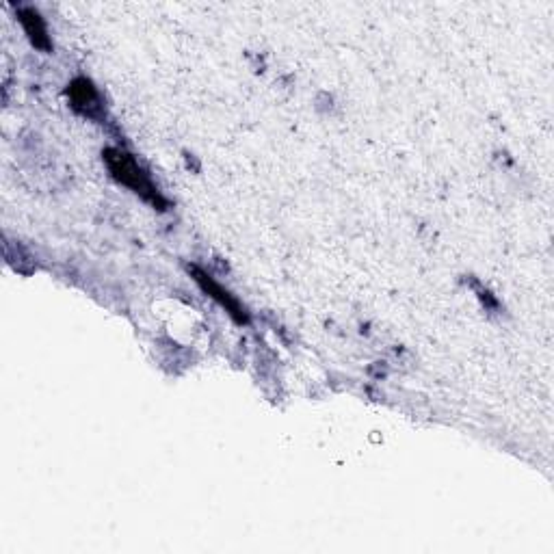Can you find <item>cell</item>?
<instances>
[{"mask_svg":"<svg viewBox=\"0 0 554 554\" xmlns=\"http://www.w3.org/2000/svg\"><path fill=\"white\" fill-rule=\"evenodd\" d=\"M102 158H104V163H107L113 180L124 184L126 189L139 195L143 202L152 204L158 210H165L169 206V202L161 195V191L156 189V184L152 182L148 171L141 167V163L133 154L122 148H107L102 152Z\"/></svg>","mask_w":554,"mask_h":554,"instance_id":"1","label":"cell"},{"mask_svg":"<svg viewBox=\"0 0 554 554\" xmlns=\"http://www.w3.org/2000/svg\"><path fill=\"white\" fill-rule=\"evenodd\" d=\"M65 96L70 100V107L78 113L87 117L91 122L104 124L107 120V111H104V102L98 87L94 85V81L87 76H76L74 81L65 89Z\"/></svg>","mask_w":554,"mask_h":554,"instance_id":"2","label":"cell"},{"mask_svg":"<svg viewBox=\"0 0 554 554\" xmlns=\"http://www.w3.org/2000/svg\"><path fill=\"white\" fill-rule=\"evenodd\" d=\"M187 269H189L191 277L195 280V284L200 286L210 299L217 301L219 306L232 316V321H234V323H239V325H247V323H249V314H247L245 306H243V303H241L239 299H236V297L230 293L228 288H223V286L215 280L213 275H208V273L202 271L200 267L189 265Z\"/></svg>","mask_w":554,"mask_h":554,"instance_id":"3","label":"cell"},{"mask_svg":"<svg viewBox=\"0 0 554 554\" xmlns=\"http://www.w3.org/2000/svg\"><path fill=\"white\" fill-rule=\"evenodd\" d=\"M18 22L22 24V29L29 37V42L42 52H50L52 50V42L48 35V26L42 18V13L33 7H20L18 9Z\"/></svg>","mask_w":554,"mask_h":554,"instance_id":"4","label":"cell"}]
</instances>
